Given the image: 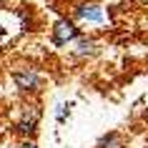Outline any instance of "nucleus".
<instances>
[{
	"label": "nucleus",
	"mask_w": 148,
	"mask_h": 148,
	"mask_svg": "<svg viewBox=\"0 0 148 148\" xmlns=\"http://www.w3.org/2000/svg\"><path fill=\"white\" fill-rule=\"evenodd\" d=\"M10 78H13L15 88L20 90V93H25V95L40 93L43 86H45V78H43L40 70L33 68V65H20V68H15L13 73H10Z\"/></svg>",
	"instance_id": "f257e3e1"
},
{
	"label": "nucleus",
	"mask_w": 148,
	"mask_h": 148,
	"mask_svg": "<svg viewBox=\"0 0 148 148\" xmlns=\"http://www.w3.org/2000/svg\"><path fill=\"white\" fill-rule=\"evenodd\" d=\"M40 118H43V110H40L38 103H28L20 110V118L15 121V133L20 138H33L40 128Z\"/></svg>",
	"instance_id": "f03ea898"
},
{
	"label": "nucleus",
	"mask_w": 148,
	"mask_h": 148,
	"mask_svg": "<svg viewBox=\"0 0 148 148\" xmlns=\"http://www.w3.org/2000/svg\"><path fill=\"white\" fill-rule=\"evenodd\" d=\"M73 20L101 25V23H106L108 18H106V8H103L101 3H95V0H83V3H78V5L73 8Z\"/></svg>",
	"instance_id": "7ed1b4c3"
},
{
	"label": "nucleus",
	"mask_w": 148,
	"mask_h": 148,
	"mask_svg": "<svg viewBox=\"0 0 148 148\" xmlns=\"http://www.w3.org/2000/svg\"><path fill=\"white\" fill-rule=\"evenodd\" d=\"M80 35L78 25L73 18H58L53 23V33H50V38H53V45L63 48V45H70L73 40Z\"/></svg>",
	"instance_id": "20e7f679"
},
{
	"label": "nucleus",
	"mask_w": 148,
	"mask_h": 148,
	"mask_svg": "<svg viewBox=\"0 0 148 148\" xmlns=\"http://www.w3.org/2000/svg\"><path fill=\"white\" fill-rule=\"evenodd\" d=\"M98 50H101V48H98V40L88 38V35H78V38L70 43V53H73V58H78V60L93 58Z\"/></svg>",
	"instance_id": "39448f33"
},
{
	"label": "nucleus",
	"mask_w": 148,
	"mask_h": 148,
	"mask_svg": "<svg viewBox=\"0 0 148 148\" xmlns=\"http://www.w3.org/2000/svg\"><path fill=\"white\" fill-rule=\"evenodd\" d=\"M95 148H125V138H123V133H118V131H108L98 138Z\"/></svg>",
	"instance_id": "423d86ee"
},
{
	"label": "nucleus",
	"mask_w": 148,
	"mask_h": 148,
	"mask_svg": "<svg viewBox=\"0 0 148 148\" xmlns=\"http://www.w3.org/2000/svg\"><path fill=\"white\" fill-rule=\"evenodd\" d=\"M70 108H73V103H60V106L55 108V121H58L60 125L70 118Z\"/></svg>",
	"instance_id": "0eeeda50"
},
{
	"label": "nucleus",
	"mask_w": 148,
	"mask_h": 148,
	"mask_svg": "<svg viewBox=\"0 0 148 148\" xmlns=\"http://www.w3.org/2000/svg\"><path fill=\"white\" fill-rule=\"evenodd\" d=\"M15 148H38V143H35L33 138H20V140H18V146H15Z\"/></svg>",
	"instance_id": "6e6552de"
},
{
	"label": "nucleus",
	"mask_w": 148,
	"mask_h": 148,
	"mask_svg": "<svg viewBox=\"0 0 148 148\" xmlns=\"http://www.w3.org/2000/svg\"><path fill=\"white\" fill-rule=\"evenodd\" d=\"M138 3H143V5H148V0H138Z\"/></svg>",
	"instance_id": "1a4fd4ad"
},
{
	"label": "nucleus",
	"mask_w": 148,
	"mask_h": 148,
	"mask_svg": "<svg viewBox=\"0 0 148 148\" xmlns=\"http://www.w3.org/2000/svg\"><path fill=\"white\" fill-rule=\"evenodd\" d=\"M78 3H83V0H78Z\"/></svg>",
	"instance_id": "9d476101"
},
{
	"label": "nucleus",
	"mask_w": 148,
	"mask_h": 148,
	"mask_svg": "<svg viewBox=\"0 0 148 148\" xmlns=\"http://www.w3.org/2000/svg\"><path fill=\"white\" fill-rule=\"evenodd\" d=\"M0 53H3V50H0Z\"/></svg>",
	"instance_id": "9b49d317"
}]
</instances>
